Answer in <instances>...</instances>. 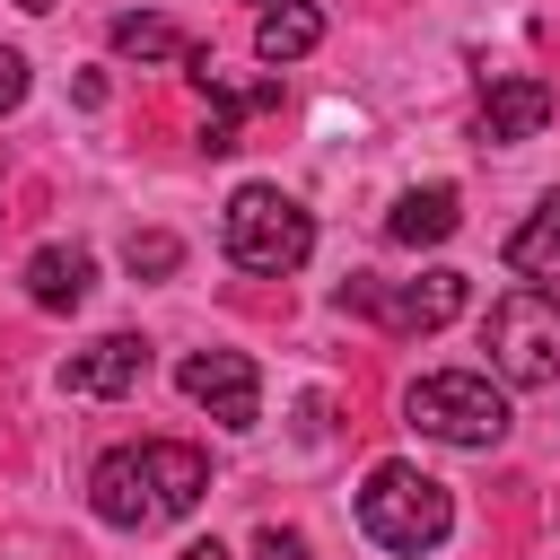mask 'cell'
Listing matches in <instances>:
<instances>
[{
    "label": "cell",
    "mask_w": 560,
    "mask_h": 560,
    "mask_svg": "<svg viewBox=\"0 0 560 560\" xmlns=\"http://www.w3.org/2000/svg\"><path fill=\"white\" fill-rule=\"evenodd\" d=\"M254 560H315V542H306L298 525H262V534H254Z\"/></svg>",
    "instance_id": "16"
},
{
    "label": "cell",
    "mask_w": 560,
    "mask_h": 560,
    "mask_svg": "<svg viewBox=\"0 0 560 560\" xmlns=\"http://www.w3.org/2000/svg\"><path fill=\"white\" fill-rule=\"evenodd\" d=\"M201 490H210V464H201V446H175V438L114 446V455H96V472H88V508H96L105 525H122V534H149V525L192 516Z\"/></svg>",
    "instance_id": "1"
},
{
    "label": "cell",
    "mask_w": 560,
    "mask_h": 560,
    "mask_svg": "<svg viewBox=\"0 0 560 560\" xmlns=\"http://www.w3.org/2000/svg\"><path fill=\"white\" fill-rule=\"evenodd\" d=\"M481 350H490L499 385H516V394L560 385V298L551 289H508L481 324Z\"/></svg>",
    "instance_id": "5"
},
{
    "label": "cell",
    "mask_w": 560,
    "mask_h": 560,
    "mask_svg": "<svg viewBox=\"0 0 560 560\" xmlns=\"http://www.w3.org/2000/svg\"><path fill=\"white\" fill-rule=\"evenodd\" d=\"M402 420L438 446H499L508 438V385H490L481 368H438L402 394Z\"/></svg>",
    "instance_id": "4"
},
{
    "label": "cell",
    "mask_w": 560,
    "mask_h": 560,
    "mask_svg": "<svg viewBox=\"0 0 560 560\" xmlns=\"http://www.w3.org/2000/svg\"><path fill=\"white\" fill-rule=\"evenodd\" d=\"M332 306H341V315H376L385 332H446V324L464 315V271L429 262L420 280H341Z\"/></svg>",
    "instance_id": "6"
},
{
    "label": "cell",
    "mask_w": 560,
    "mask_h": 560,
    "mask_svg": "<svg viewBox=\"0 0 560 560\" xmlns=\"http://www.w3.org/2000/svg\"><path fill=\"white\" fill-rule=\"evenodd\" d=\"M508 271H525V280H560V192H542L534 219L508 236Z\"/></svg>",
    "instance_id": "13"
},
{
    "label": "cell",
    "mask_w": 560,
    "mask_h": 560,
    "mask_svg": "<svg viewBox=\"0 0 560 560\" xmlns=\"http://www.w3.org/2000/svg\"><path fill=\"white\" fill-rule=\"evenodd\" d=\"M88 289H96V254H88V245H35V254H26V298H35L44 315L88 306Z\"/></svg>",
    "instance_id": "10"
},
{
    "label": "cell",
    "mask_w": 560,
    "mask_h": 560,
    "mask_svg": "<svg viewBox=\"0 0 560 560\" xmlns=\"http://www.w3.org/2000/svg\"><path fill=\"white\" fill-rule=\"evenodd\" d=\"M551 122V88L542 79H490L481 88V140L490 149H516V140H534Z\"/></svg>",
    "instance_id": "9"
},
{
    "label": "cell",
    "mask_w": 560,
    "mask_h": 560,
    "mask_svg": "<svg viewBox=\"0 0 560 560\" xmlns=\"http://www.w3.org/2000/svg\"><path fill=\"white\" fill-rule=\"evenodd\" d=\"M18 9H35V18H44V9H52V0H18Z\"/></svg>",
    "instance_id": "19"
},
{
    "label": "cell",
    "mask_w": 560,
    "mask_h": 560,
    "mask_svg": "<svg viewBox=\"0 0 560 560\" xmlns=\"http://www.w3.org/2000/svg\"><path fill=\"white\" fill-rule=\"evenodd\" d=\"M446 525H455V499H446L438 472H420V464H376V472L359 481V534H368L376 551L420 560V551L446 542Z\"/></svg>",
    "instance_id": "2"
},
{
    "label": "cell",
    "mask_w": 560,
    "mask_h": 560,
    "mask_svg": "<svg viewBox=\"0 0 560 560\" xmlns=\"http://www.w3.org/2000/svg\"><path fill=\"white\" fill-rule=\"evenodd\" d=\"M149 385V341L140 332H105L88 350L61 359V394H88V402H114V394H140Z\"/></svg>",
    "instance_id": "8"
},
{
    "label": "cell",
    "mask_w": 560,
    "mask_h": 560,
    "mask_svg": "<svg viewBox=\"0 0 560 560\" xmlns=\"http://www.w3.org/2000/svg\"><path fill=\"white\" fill-rule=\"evenodd\" d=\"M455 219H464V210H455V184H411V192L385 210V236H394V245H446Z\"/></svg>",
    "instance_id": "11"
},
{
    "label": "cell",
    "mask_w": 560,
    "mask_h": 560,
    "mask_svg": "<svg viewBox=\"0 0 560 560\" xmlns=\"http://www.w3.org/2000/svg\"><path fill=\"white\" fill-rule=\"evenodd\" d=\"M175 385H184L219 429H254V420H262V376H254L245 350H192V359L175 368Z\"/></svg>",
    "instance_id": "7"
},
{
    "label": "cell",
    "mask_w": 560,
    "mask_h": 560,
    "mask_svg": "<svg viewBox=\"0 0 560 560\" xmlns=\"http://www.w3.org/2000/svg\"><path fill=\"white\" fill-rule=\"evenodd\" d=\"M271 9H280V0H271Z\"/></svg>",
    "instance_id": "20"
},
{
    "label": "cell",
    "mask_w": 560,
    "mask_h": 560,
    "mask_svg": "<svg viewBox=\"0 0 560 560\" xmlns=\"http://www.w3.org/2000/svg\"><path fill=\"white\" fill-rule=\"evenodd\" d=\"M324 44V18L306 9V0H280V9H262V26H254V52L280 70V61H306Z\"/></svg>",
    "instance_id": "12"
},
{
    "label": "cell",
    "mask_w": 560,
    "mask_h": 560,
    "mask_svg": "<svg viewBox=\"0 0 560 560\" xmlns=\"http://www.w3.org/2000/svg\"><path fill=\"white\" fill-rule=\"evenodd\" d=\"M18 105H26V52L0 44V114H18Z\"/></svg>",
    "instance_id": "17"
},
{
    "label": "cell",
    "mask_w": 560,
    "mask_h": 560,
    "mask_svg": "<svg viewBox=\"0 0 560 560\" xmlns=\"http://www.w3.org/2000/svg\"><path fill=\"white\" fill-rule=\"evenodd\" d=\"M175 560H228V551H219V542H192V551H175Z\"/></svg>",
    "instance_id": "18"
},
{
    "label": "cell",
    "mask_w": 560,
    "mask_h": 560,
    "mask_svg": "<svg viewBox=\"0 0 560 560\" xmlns=\"http://www.w3.org/2000/svg\"><path fill=\"white\" fill-rule=\"evenodd\" d=\"M175 262H184V245H175L166 228H140V236L122 245V271H131V280H166Z\"/></svg>",
    "instance_id": "15"
},
{
    "label": "cell",
    "mask_w": 560,
    "mask_h": 560,
    "mask_svg": "<svg viewBox=\"0 0 560 560\" xmlns=\"http://www.w3.org/2000/svg\"><path fill=\"white\" fill-rule=\"evenodd\" d=\"M219 245H228L236 271L280 280V271H298V262L315 254V219H306V201L280 192V184H236V192H228V219H219Z\"/></svg>",
    "instance_id": "3"
},
{
    "label": "cell",
    "mask_w": 560,
    "mask_h": 560,
    "mask_svg": "<svg viewBox=\"0 0 560 560\" xmlns=\"http://www.w3.org/2000/svg\"><path fill=\"white\" fill-rule=\"evenodd\" d=\"M114 52H122V61H192L201 44H192L175 18H149V9H131V18H114Z\"/></svg>",
    "instance_id": "14"
}]
</instances>
